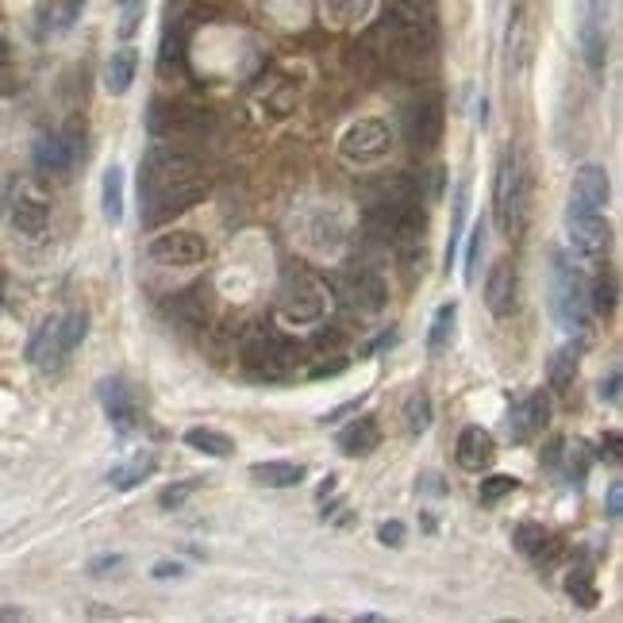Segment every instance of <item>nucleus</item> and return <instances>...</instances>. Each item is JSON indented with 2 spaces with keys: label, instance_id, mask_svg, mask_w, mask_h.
<instances>
[{
  "label": "nucleus",
  "instance_id": "1",
  "mask_svg": "<svg viewBox=\"0 0 623 623\" xmlns=\"http://www.w3.org/2000/svg\"><path fill=\"white\" fill-rule=\"evenodd\" d=\"M208 197V174L193 154L174 147H150L139 162L143 227H162Z\"/></svg>",
  "mask_w": 623,
  "mask_h": 623
},
{
  "label": "nucleus",
  "instance_id": "2",
  "mask_svg": "<svg viewBox=\"0 0 623 623\" xmlns=\"http://www.w3.org/2000/svg\"><path fill=\"white\" fill-rule=\"evenodd\" d=\"M531 216V174L520 147H508L497 166V193H493V220L504 239L524 235Z\"/></svg>",
  "mask_w": 623,
  "mask_h": 623
},
{
  "label": "nucleus",
  "instance_id": "3",
  "mask_svg": "<svg viewBox=\"0 0 623 623\" xmlns=\"http://www.w3.org/2000/svg\"><path fill=\"white\" fill-rule=\"evenodd\" d=\"M550 312L562 331H581L589 320V281L562 254H550Z\"/></svg>",
  "mask_w": 623,
  "mask_h": 623
},
{
  "label": "nucleus",
  "instance_id": "4",
  "mask_svg": "<svg viewBox=\"0 0 623 623\" xmlns=\"http://www.w3.org/2000/svg\"><path fill=\"white\" fill-rule=\"evenodd\" d=\"M297 343L289 335H281L274 327H254L247 339H243V366L254 377H266L277 381L297 366Z\"/></svg>",
  "mask_w": 623,
  "mask_h": 623
},
{
  "label": "nucleus",
  "instance_id": "5",
  "mask_svg": "<svg viewBox=\"0 0 623 623\" xmlns=\"http://www.w3.org/2000/svg\"><path fill=\"white\" fill-rule=\"evenodd\" d=\"M324 308H327L324 285L312 274L289 270V274L281 277V285H277V316H281L285 324H293V327L320 324V320H324Z\"/></svg>",
  "mask_w": 623,
  "mask_h": 623
},
{
  "label": "nucleus",
  "instance_id": "6",
  "mask_svg": "<svg viewBox=\"0 0 623 623\" xmlns=\"http://www.w3.org/2000/svg\"><path fill=\"white\" fill-rule=\"evenodd\" d=\"M577 43L589 74L600 77L608 66V0H577Z\"/></svg>",
  "mask_w": 623,
  "mask_h": 623
},
{
  "label": "nucleus",
  "instance_id": "7",
  "mask_svg": "<svg viewBox=\"0 0 623 623\" xmlns=\"http://www.w3.org/2000/svg\"><path fill=\"white\" fill-rule=\"evenodd\" d=\"M389 150H393V131H389V124H381V120H358L339 139V154H343V162H350V166H374Z\"/></svg>",
  "mask_w": 623,
  "mask_h": 623
},
{
  "label": "nucleus",
  "instance_id": "8",
  "mask_svg": "<svg viewBox=\"0 0 623 623\" xmlns=\"http://www.w3.org/2000/svg\"><path fill=\"white\" fill-rule=\"evenodd\" d=\"M404 135H408V143L420 150V154L439 147V139H443V97L439 93H424L420 100L408 104V112H404Z\"/></svg>",
  "mask_w": 623,
  "mask_h": 623
},
{
  "label": "nucleus",
  "instance_id": "9",
  "mask_svg": "<svg viewBox=\"0 0 623 623\" xmlns=\"http://www.w3.org/2000/svg\"><path fill=\"white\" fill-rule=\"evenodd\" d=\"M150 258L158 266H197L208 258V243L200 239L197 231H166V235H154L150 239Z\"/></svg>",
  "mask_w": 623,
  "mask_h": 623
},
{
  "label": "nucleus",
  "instance_id": "10",
  "mask_svg": "<svg viewBox=\"0 0 623 623\" xmlns=\"http://www.w3.org/2000/svg\"><path fill=\"white\" fill-rule=\"evenodd\" d=\"M566 235L570 247L585 258H600L612 247V227L600 212H566Z\"/></svg>",
  "mask_w": 623,
  "mask_h": 623
},
{
  "label": "nucleus",
  "instance_id": "11",
  "mask_svg": "<svg viewBox=\"0 0 623 623\" xmlns=\"http://www.w3.org/2000/svg\"><path fill=\"white\" fill-rule=\"evenodd\" d=\"M485 304H489V312L497 320L516 316V308H520V274H516V266L508 258H500L485 277Z\"/></svg>",
  "mask_w": 623,
  "mask_h": 623
},
{
  "label": "nucleus",
  "instance_id": "12",
  "mask_svg": "<svg viewBox=\"0 0 623 623\" xmlns=\"http://www.w3.org/2000/svg\"><path fill=\"white\" fill-rule=\"evenodd\" d=\"M97 397L104 404V416H108L112 431L116 435H131L135 424H139V408H135V397H131L124 377H104L97 385Z\"/></svg>",
  "mask_w": 623,
  "mask_h": 623
},
{
  "label": "nucleus",
  "instance_id": "13",
  "mask_svg": "<svg viewBox=\"0 0 623 623\" xmlns=\"http://www.w3.org/2000/svg\"><path fill=\"white\" fill-rule=\"evenodd\" d=\"M147 127L154 139H185V135H197L204 127V112L197 108H185V104H154L147 116Z\"/></svg>",
  "mask_w": 623,
  "mask_h": 623
},
{
  "label": "nucleus",
  "instance_id": "14",
  "mask_svg": "<svg viewBox=\"0 0 623 623\" xmlns=\"http://www.w3.org/2000/svg\"><path fill=\"white\" fill-rule=\"evenodd\" d=\"M550 424V397L547 393H531V397L516 400L508 412V439L512 443H527Z\"/></svg>",
  "mask_w": 623,
  "mask_h": 623
},
{
  "label": "nucleus",
  "instance_id": "15",
  "mask_svg": "<svg viewBox=\"0 0 623 623\" xmlns=\"http://www.w3.org/2000/svg\"><path fill=\"white\" fill-rule=\"evenodd\" d=\"M612 197V181L604 166H581L570 189V212H604V204Z\"/></svg>",
  "mask_w": 623,
  "mask_h": 623
},
{
  "label": "nucleus",
  "instance_id": "16",
  "mask_svg": "<svg viewBox=\"0 0 623 623\" xmlns=\"http://www.w3.org/2000/svg\"><path fill=\"white\" fill-rule=\"evenodd\" d=\"M535 31H531V12H527L524 4L512 12V20H508V35H504V50H508V70L516 77L527 74V66H531V50H535V39H531Z\"/></svg>",
  "mask_w": 623,
  "mask_h": 623
},
{
  "label": "nucleus",
  "instance_id": "17",
  "mask_svg": "<svg viewBox=\"0 0 623 623\" xmlns=\"http://www.w3.org/2000/svg\"><path fill=\"white\" fill-rule=\"evenodd\" d=\"M497 462V439L485 427H466L458 435V466L466 474H485Z\"/></svg>",
  "mask_w": 623,
  "mask_h": 623
},
{
  "label": "nucleus",
  "instance_id": "18",
  "mask_svg": "<svg viewBox=\"0 0 623 623\" xmlns=\"http://www.w3.org/2000/svg\"><path fill=\"white\" fill-rule=\"evenodd\" d=\"M512 543H516V550H520L524 558H531V562L543 566V570L562 558V539H554L543 524H520L516 535H512Z\"/></svg>",
  "mask_w": 623,
  "mask_h": 623
},
{
  "label": "nucleus",
  "instance_id": "19",
  "mask_svg": "<svg viewBox=\"0 0 623 623\" xmlns=\"http://www.w3.org/2000/svg\"><path fill=\"white\" fill-rule=\"evenodd\" d=\"M50 224V204L31 189H20V197L12 200V227L27 235V239H39Z\"/></svg>",
  "mask_w": 623,
  "mask_h": 623
},
{
  "label": "nucleus",
  "instance_id": "20",
  "mask_svg": "<svg viewBox=\"0 0 623 623\" xmlns=\"http://www.w3.org/2000/svg\"><path fill=\"white\" fill-rule=\"evenodd\" d=\"M339 450L347 454V458H370L377 447H381V427H377L374 416H358L354 424H347L339 431Z\"/></svg>",
  "mask_w": 623,
  "mask_h": 623
},
{
  "label": "nucleus",
  "instance_id": "21",
  "mask_svg": "<svg viewBox=\"0 0 623 623\" xmlns=\"http://www.w3.org/2000/svg\"><path fill=\"white\" fill-rule=\"evenodd\" d=\"M31 158H35V170H39V174H66L77 162V154L66 135H43V139L35 143V154H31Z\"/></svg>",
  "mask_w": 623,
  "mask_h": 623
},
{
  "label": "nucleus",
  "instance_id": "22",
  "mask_svg": "<svg viewBox=\"0 0 623 623\" xmlns=\"http://www.w3.org/2000/svg\"><path fill=\"white\" fill-rule=\"evenodd\" d=\"M347 297L358 312H381L385 300H389V289H385V281H381L374 270H358V274H350V281H347Z\"/></svg>",
  "mask_w": 623,
  "mask_h": 623
},
{
  "label": "nucleus",
  "instance_id": "23",
  "mask_svg": "<svg viewBox=\"0 0 623 623\" xmlns=\"http://www.w3.org/2000/svg\"><path fill=\"white\" fill-rule=\"evenodd\" d=\"M135 70H139V50L120 47L108 58V66H104V89L112 97H124L127 89H131V81H135Z\"/></svg>",
  "mask_w": 623,
  "mask_h": 623
},
{
  "label": "nucleus",
  "instance_id": "24",
  "mask_svg": "<svg viewBox=\"0 0 623 623\" xmlns=\"http://www.w3.org/2000/svg\"><path fill=\"white\" fill-rule=\"evenodd\" d=\"M27 358H31L39 370H58V366L66 362V354L58 347V327H54V320H47V324L35 331V339H31V347H27Z\"/></svg>",
  "mask_w": 623,
  "mask_h": 623
},
{
  "label": "nucleus",
  "instance_id": "25",
  "mask_svg": "<svg viewBox=\"0 0 623 623\" xmlns=\"http://www.w3.org/2000/svg\"><path fill=\"white\" fill-rule=\"evenodd\" d=\"M250 477L266 489H293L304 481V466L300 462H254L250 466Z\"/></svg>",
  "mask_w": 623,
  "mask_h": 623
},
{
  "label": "nucleus",
  "instance_id": "26",
  "mask_svg": "<svg viewBox=\"0 0 623 623\" xmlns=\"http://www.w3.org/2000/svg\"><path fill=\"white\" fill-rule=\"evenodd\" d=\"M154 466H158V458L150 454V450H139L131 462H124V466H112V474H108V485L112 489H120V493H127V489H135V485H143L150 474H154Z\"/></svg>",
  "mask_w": 623,
  "mask_h": 623
},
{
  "label": "nucleus",
  "instance_id": "27",
  "mask_svg": "<svg viewBox=\"0 0 623 623\" xmlns=\"http://www.w3.org/2000/svg\"><path fill=\"white\" fill-rule=\"evenodd\" d=\"M577 366H581V343H570V347L558 350L550 358V389L554 393H570L577 381Z\"/></svg>",
  "mask_w": 623,
  "mask_h": 623
},
{
  "label": "nucleus",
  "instance_id": "28",
  "mask_svg": "<svg viewBox=\"0 0 623 623\" xmlns=\"http://www.w3.org/2000/svg\"><path fill=\"white\" fill-rule=\"evenodd\" d=\"M100 208H104V220L112 227L124 220V170H120V166H108V170H104Z\"/></svg>",
  "mask_w": 623,
  "mask_h": 623
},
{
  "label": "nucleus",
  "instance_id": "29",
  "mask_svg": "<svg viewBox=\"0 0 623 623\" xmlns=\"http://www.w3.org/2000/svg\"><path fill=\"white\" fill-rule=\"evenodd\" d=\"M185 447L200 450V454H208V458H227V454H235L231 435L216 431V427H189V431H185Z\"/></svg>",
  "mask_w": 623,
  "mask_h": 623
},
{
  "label": "nucleus",
  "instance_id": "30",
  "mask_svg": "<svg viewBox=\"0 0 623 623\" xmlns=\"http://www.w3.org/2000/svg\"><path fill=\"white\" fill-rule=\"evenodd\" d=\"M320 4H324V16L335 27H358L374 12V0H320Z\"/></svg>",
  "mask_w": 623,
  "mask_h": 623
},
{
  "label": "nucleus",
  "instance_id": "31",
  "mask_svg": "<svg viewBox=\"0 0 623 623\" xmlns=\"http://www.w3.org/2000/svg\"><path fill=\"white\" fill-rule=\"evenodd\" d=\"M54 327H58V347H62V354L70 358V354L81 347L85 331H89V316H85V312H66V316L54 320Z\"/></svg>",
  "mask_w": 623,
  "mask_h": 623
},
{
  "label": "nucleus",
  "instance_id": "32",
  "mask_svg": "<svg viewBox=\"0 0 623 623\" xmlns=\"http://www.w3.org/2000/svg\"><path fill=\"white\" fill-rule=\"evenodd\" d=\"M431 397H427L424 389H412L408 400H404V427H408V435H424L427 427H431Z\"/></svg>",
  "mask_w": 623,
  "mask_h": 623
},
{
  "label": "nucleus",
  "instance_id": "33",
  "mask_svg": "<svg viewBox=\"0 0 623 623\" xmlns=\"http://www.w3.org/2000/svg\"><path fill=\"white\" fill-rule=\"evenodd\" d=\"M454 320H458V304L450 300V304H443V308L435 312V320H431V335H427V350H431V354H439V350L450 343Z\"/></svg>",
  "mask_w": 623,
  "mask_h": 623
},
{
  "label": "nucleus",
  "instance_id": "34",
  "mask_svg": "<svg viewBox=\"0 0 623 623\" xmlns=\"http://www.w3.org/2000/svg\"><path fill=\"white\" fill-rule=\"evenodd\" d=\"M566 593H570V600H574L577 608H597V581H593V574L585 570V566H577L574 574L566 577Z\"/></svg>",
  "mask_w": 623,
  "mask_h": 623
},
{
  "label": "nucleus",
  "instance_id": "35",
  "mask_svg": "<svg viewBox=\"0 0 623 623\" xmlns=\"http://www.w3.org/2000/svg\"><path fill=\"white\" fill-rule=\"evenodd\" d=\"M466 208H470V185L462 181L454 189V224H450V243H447V266L458 254V243H462V227H466Z\"/></svg>",
  "mask_w": 623,
  "mask_h": 623
},
{
  "label": "nucleus",
  "instance_id": "36",
  "mask_svg": "<svg viewBox=\"0 0 623 623\" xmlns=\"http://www.w3.org/2000/svg\"><path fill=\"white\" fill-rule=\"evenodd\" d=\"M516 489H520V481H516L512 474H493V477H485V481H481L477 500H481L485 508H493L497 500H504L508 493H516Z\"/></svg>",
  "mask_w": 623,
  "mask_h": 623
},
{
  "label": "nucleus",
  "instance_id": "37",
  "mask_svg": "<svg viewBox=\"0 0 623 623\" xmlns=\"http://www.w3.org/2000/svg\"><path fill=\"white\" fill-rule=\"evenodd\" d=\"M589 308L600 312V316H608V312L616 308V277L600 274L597 281H593V289H589Z\"/></svg>",
  "mask_w": 623,
  "mask_h": 623
},
{
  "label": "nucleus",
  "instance_id": "38",
  "mask_svg": "<svg viewBox=\"0 0 623 623\" xmlns=\"http://www.w3.org/2000/svg\"><path fill=\"white\" fill-rule=\"evenodd\" d=\"M200 485H204V477H189V481H177V485H170V489H162L158 493V508H166V512H177L185 500L197 493Z\"/></svg>",
  "mask_w": 623,
  "mask_h": 623
},
{
  "label": "nucleus",
  "instance_id": "39",
  "mask_svg": "<svg viewBox=\"0 0 623 623\" xmlns=\"http://www.w3.org/2000/svg\"><path fill=\"white\" fill-rule=\"evenodd\" d=\"M481 254H485V224L477 220L470 231V250H466V285L477 281V266H481Z\"/></svg>",
  "mask_w": 623,
  "mask_h": 623
},
{
  "label": "nucleus",
  "instance_id": "40",
  "mask_svg": "<svg viewBox=\"0 0 623 623\" xmlns=\"http://www.w3.org/2000/svg\"><path fill=\"white\" fill-rule=\"evenodd\" d=\"M120 4V35L131 39L139 24H143V8H147V0H116Z\"/></svg>",
  "mask_w": 623,
  "mask_h": 623
},
{
  "label": "nucleus",
  "instance_id": "41",
  "mask_svg": "<svg viewBox=\"0 0 623 623\" xmlns=\"http://www.w3.org/2000/svg\"><path fill=\"white\" fill-rule=\"evenodd\" d=\"M566 454V474H570V485H585V474H589V454H585V443H574Z\"/></svg>",
  "mask_w": 623,
  "mask_h": 623
},
{
  "label": "nucleus",
  "instance_id": "42",
  "mask_svg": "<svg viewBox=\"0 0 623 623\" xmlns=\"http://www.w3.org/2000/svg\"><path fill=\"white\" fill-rule=\"evenodd\" d=\"M127 566V558L124 554H100V558H93L89 562V574L93 577H116L120 570Z\"/></svg>",
  "mask_w": 623,
  "mask_h": 623
},
{
  "label": "nucleus",
  "instance_id": "43",
  "mask_svg": "<svg viewBox=\"0 0 623 623\" xmlns=\"http://www.w3.org/2000/svg\"><path fill=\"white\" fill-rule=\"evenodd\" d=\"M377 539H381L385 547L400 550V547H404V524H400V520H389V524H381V527H377Z\"/></svg>",
  "mask_w": 623,
  "mask_h": 623
},
{
  "label": "nucleus",
  "instance_id": "44",
  "mask_svg": "<svg viewBox=\"0 0 623 623\" xmlns=\"http://www.w3.org/2000/svg\"><path fill=\"white\" fill-rule=\"evenodd\" d=\"M600 458L612 462V466L620 462V435H616V431H608V435L600 439Z\"/></svg>",
  "mask_w": 623,
  "mask_h": 623
},
{
  "label": "nucleus",
  "instance_id": "45",
  "mask_svg": "<svg viewBox=\"0 0 623 623\" xmlns=\"http://www.w3.org/2000/svg\"><path fill=\"white\" fill-rule=\"evenodd\" d=\"M620 516H623V485L612 481L608 485V520H620Z\"/></svg>",
  "mask_w": 623,
  "mask_h": 623
},
{
  "label": "nucleus",
  "instance_id": "46",
  "mask_svg": "<svg viewBox=\"0 0 623 623\" xmlns=\"http://www.w3.org/2000/svg\"><path fill=\"white\" fill-rule=\"evenodd\" d=\"M181 574H185V566H181V562H158V566L150 570L154 581H170V577H181Z\"/></svg>",
  "mask_w": 623,
  "mask_h": 623
},
{
  "label": "nucleus",
  "instance_id": "47",
  "mask_svg": "<svg viewBox=\"0 0 623 623\" xmlns=\"http://www.w3.org/2000/svg\"><path fill=\"white\" fill-rule=\"evenodd\" d=\"M600 400L620 404V370H612V374H608V385H600Z\"/></svg>",
  "mask_w": 623,
  "mask_h": 623
},
{
  "label": "nucleus",
  "instance_id": "48",
  "mask_svg": "<svg viewBox=\"0 0 623 623\" xmlns=\"http://www.w3.org/2000/svg\"><path fill=\"white\" fill-rule=\"evenodd\" d=\"M85 4H89V0H66V8H62V27L77 24V16L85 12Z\"/></svg>",
  "mask_w": 623,
  "mask_h": 623
},
{
  "label": "nucleus",
  "instance_id": "49",
  "mask_svg": "<svg viewBox=\"0 0 623 623\" xmlns=\"http://www.w3.org/2000/svg\"><path fill=\"white\" fill-rule=\"evenodd\" d=\"M0 620H24V612L20 608H0Z\"/></svg>",
  "mask_w": 623,
  "mask_h": 623
}]
</instances>
